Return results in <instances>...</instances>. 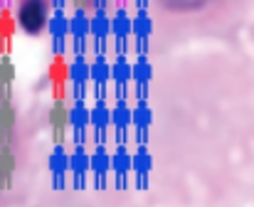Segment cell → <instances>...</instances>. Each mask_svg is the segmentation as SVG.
<instances>
[{"instance_id":"obj_2","label":"cell","mask_w":254,"mask_h":207,"mask_svg":"<svg viewBox=\"0 0 254 207\" xmlns=\"http://www.w3.org/2000/svg\"><path fill=\"white\" fill-rule=\"evenodd\" d=\"M15 168H17V160H15V153L10 151L7 143L0 146V175H2V183L10 185L12 175H15Z\"/></svg>"},{"instance_id":"obj_9","label":"cell","mask_w":254,"mask_h":207,"mask_svg":"<svg viewBox=\"0 0 254 207\" xmlns=\"http://www.w3.org/2000/svg\"><path fill=\"white\" fill-rule=\"evenodd\" d=\"M111 32L114 35H119V37H126V35H131L133 32V20L121 10V12H116L114 17H111Z\"/></svg>"},{"instance_id":"obj_7","label":"cell","mask_w":254,"mask_h":207,"mask_svg":"<svg viewBox=\"0 0 254 207\" xmlns=\"http://www.w3.org/2000/svg\"><path fill=\"white\" fill-rule=\"evenodd\" d=\"M91 121V108L84 102H77L74 106H69V123L77 128H84L86 123Z\"/></svg>"},{"instance_id":"obj_11","label":"cell","mask_w":254,"mask_h":207,"mask_svg":"<svg viewBox=\"0 0 254 207\" xmlns=\"http://www.w3.org/2000/svg\"><path fill=\"white\" fill-rule=\"evenodd\" d=\"M91 32H94L99 40L106 37V35L111 32V17H109L104 10H99V12L91 15Z\"/></svg>"},{"instance_id":"obj_13","label":"cell","mask_w":254,"mask_h":207,"mask_svg":"<svg viewBox=\"0 0 254 207\" xmlns=\"http://www.w3.org/2000/svg\"><path fill=\"white\" fill-rule=\"evenodd\" d=\"M133 79L141 84H151V64H148L146 54H138V59L133 62Z\"/></svg>"},{"instance_id":"obj_8","label":"cell","mask_w":254,"mask_h":207,"mask_svg":"<svg viewBox=\"0 0 254 207\" xmlns=\"http://www.w3.org/2000/svg\"><path fill=\"white\" fill-rule=\"evenodd\" d=\"M111 121H114L119 128L128 126V123L133 121V106H128L126 102H119L116 106H111Z\"/></svg>"},{"instance_id":"obj_10","label":"cell","mask_w":254,"mask_h":207,"mask_svg":"<svg viewBox=\"0 0 254 207\" xmlns=\"http://www.w3.org/2000/svg\"><path fill=\"white\" fill-rule=\"evenodd\" d=\"M111 77L119 82V84H124V82H128L131 77H133V64L126 59V57H119L114 64H111Z\"/></svg>"},{"instance_id":"obj_1","label":"cell","mask_w":254,"mask_h":207,"mask_svg":"<svg viewBox=\"0 0 254 207\" xmlns=\"http://www.w3.org/2000/svg\"><path fill=\"white\" fill-rule=\"evenodd\" d=\"M17 20H20L25 32L37 35L47 25V5L42 0H25L17 10Z\"/></svg>"},{"instance_id":"obj_12","label":"cell","mask_w":254,"mask_h":207,"mask_svg":"<svg viewBox=\"0 0 254 207\" xmlns=\"http://www.w3.org/2000/svg\"><path fill=\"white\" fill-rule=\"evenodd\" d=\"M91 123L104 128L111 123V106H106L104 102H99L96 106H91Z\"/></svg>"},{"instance_id":"obj_18","label":"cell","mask_w":254,"mask_h":207,"mask_svg":"<svg viewBox=\"0 0 254 207\" xmlns=\"http://www.w3.org/2000/svg\"><path fill=\"white\" fill-rule=\"evenodd\" d=\"M0 183H2V175H0Z\"/></svg>"},{"instance_id":"obj_16","label":"cell","mask_w":254,"mask_h":207,"mask_svg":"<svg viewBox=\"0 0 254 207\" xmlns=\"http://www.w3.org/2000/svg\"><path fill=\"white\" fill-rule=\"evenodd\" d=\"M133 35L138 37H151V17L146 15V10H141L133 17Z\"/></svg>"},{"instance_id":"obj_15","label":"cell","mask_w":254,"mask_h":207,"mask_svg":"<svg viewBox=\"0 0 254 207\" xmlns=\"http://www.w3.org/2000/svg\"><path fill=\"white\" fill-rule=\"evenodd\" d=\"M91 79H96L99 84L106 82V79H111V62L104 59V57H99L96 62H91Z\"/></svg>"},{"instance_id":"obj_4","label":"cell","mask_w":254,"mask_h":207,"mask_svg":"<svg viewBox=\"0 0 254 207\" xmlns=\"http://www.w3.org/2000/svg\"><path fill=\"white\" fill-rule=\"evenodd\" d=\"M47 118H50V126H52V128H64V126L69 123V106L62 102V99H57V102L50 106Z\"/></svg>"},{"instance_id":"obj_3","label":"cell","mask_w":254,"mask_h":207,"mask_svg":"<svg viewBox=\"0 0 254 207\" xmlns=\"http://www.w3.org/2000/svg\"><path fill=\"white\" fill-rule=\"evenodd\" d=\"M15 121H17V111H15L12 102H10V99H2V102H0V133H2L5 138L12 133Z\"/></svg>"},{"instance_id":"obj_17","label":"cell","mask_w":254,"mask_h":207,"mask_svg":"<svg viewBox=\"0 0 254 207\" xmlns=\"http://www.w3.org/2000/svg\"><path fill=\"white\" fill-rule=\"evenodd\" d=\"M15 82V64H12V59L7 57V54H2L0 57V84H12Z\"/></svg>"},{"instance_id":"obj_14","label":"cell","mask_w":254,"mask_h":207,"mask_svg":"<svg viewBox=\"0 0 254 207\" xmlns=\"http://www.w3.org/2000/svg\"><path fill=\"white\" fill-rule=\"evenodd\" d=\"M151 108H148V102L143 99V102H138L133 106V123L138 126V128H148L151 126Z\"/></svg>"},{"instance_id":"obj_5","label":"cell","mask_w":254,"mask_h":207,"mask_svg":"<svg viewBox=\"0 0 254 207\" xmlns=\"http://www.w3.org/2000/svg\"><path fill=\"white\" fill-rule=\"evenodd\" d=\"M69 30H72V35L79 40V37H84L91 32V17L82 12V10H77L72 17H69Z\"/></svg>"},{"instance_id":"obj_6","label":"cell","mask_w":254,"mask_h":207,"mask_svg":"<svg viewBox=\"0 0 254 207\" xmlns=\"http://www.w3.org/2000/svg\"><path fill=\"white\" fill-rule=\"evenodd\" d=\"M89 77H91V62H86L84 57H77L69 64V82L79 84V82H86Z\"/></svg>"}]
</instances>
